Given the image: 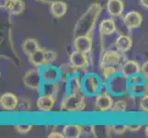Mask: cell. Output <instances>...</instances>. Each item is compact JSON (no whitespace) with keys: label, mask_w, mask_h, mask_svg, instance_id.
Listing matches in <instances>:
<instances>
[{"label":"cell","mask_w":148,"mask_h":138,"mask_svg":"<svg viewBox=\"0 0 148 138\" xmlns=\"http://www.w3.org/2000/svg\"><path fill=\"white\" fill-rule=\"evenodd\" d=\"M101 5L94 2L76 20L74 28V37L79 35H91L98 22V19L102 13Z\"/></svg>","instance_id":"cell-1"},{"label":"cell","mask_w":148,"mask_h":138,"mask_svg":"<svg viewBox=\"0 0 148 138\" xmlns=\"http://www.w3.org/2000/svg\"><path fill=\"white\" fill-rule=\"evenodd\" d=\"M86 96L84 93L64 94L60 102V110L70 113L83 111L86 108Z\"/></svg>","instance_id":"cell-2"},{"label":"cell","mask_w":148,"mask_h":138,"mask_svg":"<svg viewBox=\"0 0 148 138\" xmlns=\"http://www.w3.org/2000/svg\"><path fill=\"white\" fill-rule=\"evenodd\" d=\"M83 93L88 98H95L99 93L105 89L104 81L101 76L96 73H86L82 76Z\"/></svg>","instance_id":"cell-3"},{"label":"cell","mask_w":148,"mask_h":138,"mask_svg":"<svg viewBox=\"0 0 148 138\" xmlns=\"http://www.w3.org/2000/svg\"><path fill=\"white\" fill-rule=\"evenodd\" d=\"M104 85L105 89L115 98H121L128 94V78H125L120 71L106 81Z\"/></svg>","instance_id":"cell-4"},{"label":"cell","mask_w":148,"mask_h":138,"mask_svg":"<svg viewBox=\"0 0 148 138\" xmlns=\"http://www.w3.org/2000/svg\"><path fill=\"white\" fill-rule=\"evenodd\" d=\"M128 60L126 57L125 54H121L116 49H107L105 52L99 56V69L107 65H112L120 67L123 65L126 61Z\"/></svg>","instance_id":"cell-5"},{"label":"cell","mask_w":148,"mask_h":138,"mask_svg":"<svg viewBox=\"0 0 148 138\" xmlns=\"http://www.w3.org/2000/svg\"><path fill=\"white\" fill-rule=\"evenodd\" d=\"M22 82L26 88L38 91L40 93V89L43 85L42 74H40V68L35 67L33 66L32 68H29L24 73V76L22 78Z\"/></svg>","instance_id":"cell-6"},{"label":"cell","mask_w":148,"mask_h":138,"mask_svg":"<svg viewBox=\"0 0 148 138\" xmlns=\"http://www.w3.org/2000/svg\"><path fill=\"white\" fill-rule=\"evenodd\" d=\"M90 59L88 54H85L82 52H79V51L74 50L72 53L69 54V59H68V63L74 66L75 68L78 69L80 71L81 76H84L86 73V69L88 68L89 64H90Z\"/></svg>","instance_id":"cell-7"},{"label":"cell","mask_w":148,"mask_h":138,"mask_svg":"<svg viewBox=\"0 0 148 138\" xmlns=\"http://www.w3.org/2000/svg\"><path fill=\"white\" fill-rule=\"evenodd\" d=\"M94 103L97 111L100 112V113H106V112L110 111L112 106H113V96L106 89L102 90L100 93L95 97Z\"/></svg>","instance_id":"cell-8"},{"label":"cell","mask_w":148,"mask_h":138,"mask_svg":"<svg viewBox=\"0 0 148 138\" xmlns=\"http://www.w3.org/2000/svg\"><path fill=\"white\" fill-rule=\"evenodd\" d=\"M40 74L43 84H55L61 81L60 67L53 65H47L40 67Z\"/></svg>","instance_id":"cell-9"},{"label":"cell","mask_w":148,"mask_h":138,"mask_svg":"<svg viewBox=\"0 0 148 138\" xmlns=\"http://www.w3.org/2000/svg\"><path fill=\"white\" fill-rule=\"evenodd\" d=\"M74 50L85 54H90L93 47V40L91 35H79L74 40Z\"/></svg>","instance_id":"cell-10"},{"label":"cell","mask_w":148,"mask_h":138,"mask_svg":"<svg viewBox=\"0 0 148 138\" xmlns=\"http://www.w3.org/2000/svg\"><path fill=\"white\" fill-rule=\"evenodd\" d=\"M83 93L82 89V76H71L64 82V94Z\"/></svg>","instance_id":"cell-11"},{"label":"cell","mask_w":148,"mask_h":138,"mask_svg":"<svg viewBox=\"0 0 148 138\" xmlns=\"http://www.w3.org/2000/svg\"><path fill=\"white\" fill-rule=\"evenodd\" d=\"M144 19H143L142 14L135 10H132L125 14L123 17V24L127 30H132L138 29L142 26Z\"/></svg>","instance_id":"cell-12"},{"label":"cell","mask_w":148,"mask_h":138,"mask_svg":"<svg viewBox=\"0 0 148 138\" xmlns=\"http://www.w3.org/2000/svg\"><path fill=\"white\" fill-rule=\"evenodd\" d=\"M57 97L51 94H40L36 101L37 109L42 112H49L52 111L56 104Z\"/></svg>","instance_id":"cell-13"},{"label":"cell","mask_w":148,"mask_h":138,"mask_svg":"<svg viewBox=\"0 0 148 138\" xmlns=\"http://www.w3.org/2000/svg\"><path fill=\"white\" fill-rule=\"evenodd\" d=\"M19 99L12 92H6L0 97V107L3 111H14L18 109Z\"/></svg>","instance_id":"cell-14"},{"label":"cell","mask_w":148,"mask_h":138,"mask_svg":"<svg viewBox=\"0 0 148 138\" xmlns=\"http://www.w3.org/2000/svg\"><path fill=\"white\" fill-rule=\"evenodd\" d=\"M99 33L100 36H110L115 33H118L117 24L113 18L104 19L99 22Z\"/></svg>","instance_id":"cell-15"},{"label":"cell","mask_w":148,"mask_h":138,"mask_svg":"<svg viewBox=\"0 0 148 138\" xmlns=\"http://www.w3.org/2000/svg\"><path fill=\"white\" fill-rule=\"evenodd\" d=\"M123 0H108L106 3L107 12L111 18H120L122 16L124 11Z\"/></svg>","instance_id":"cell-16"},{"label":"cell","mask_w":148,"mask_h":138,"mask_svg":"<svg viewBox=\"0 0 148 138\" xmlns=\"http://www.w3.org/2000/svg\"><path fill=\"white\" fill-rule=\"evenodd\" d=\"M29 57V63L32 64V66L35 67H42L44 65H47V50L40 48L36 52L30 54Z\"/></svg>","instance_id":"cell-17"},{"label":"cell","mask_w":148,"mask_h":138,"mask_svg":"<svg viewBox=\"0 0 148 138\" xmlns=\"http://www.w3.org/2000/svg\"><path fill=\"white\" fill-rule=\"evenodd\" d=\"M142 66L135 60H127L126 62L120 67V72L123 75L125 78H129L135 74L141 73Z\"/></svg>","instance_id":"cell-18"},{"label":"cell","mask_w":148,"mask_h":138,"mask_svg":"<svg viewBox=\"0 0 148 138\" xmlns=\"http://www.w3.org/2000/svg\"><path fill=\"white\" fill-rule=\"evenodd\" d=\"M50 13L54 19L63 18L67 12L68 6L65 2L62 0H55L50 4Z\"/></svg>","instance_id":"cell-19"},{"label":"cell","mask_w":148,"mask_h":138,"mask_svg":"<svg viewBox=\"0 0 148 138\" xmlns=\"http://www.w3.org/2000/svg\"><path fill=\"white\" fill-rule=\"evenodd\" d=\"M132 47V39L127 34H119L115 43V49L121 54H126Z\"/></svg>","instance_id":"cell-20"},{"label":"cell","mask_w":148,"mask_h":138,"mask_svg":"<svg viewBox=\"0 0 148 138\" xmlns=\"http://www.w3.org/2000/svg\"><path fill=\"white\" fill-rule=\"evenodd\" d=\"M62 132L65 138H79L84 135V126L75 124H65Z\"/></svg>","instance_id":"cell-21"},{"label":"cell","mask_w":148,"mask_h":138,"mask_svg":"<svg viewBox=\"0 0 148 138\" xmlns=\"http://www.w3.org/2000/svg\"><path fill=\"white\" fill-rule=\"evenodd\" d=\"M40 48V44L38 43V41L36 39H33V38L25 39L21 43L22 52L28 56H29L30 54L35 53Z\"/></svg>","instance_id":"cell-22"},{"label":"cell","mask_w":148,"mask_h":138,"mask_svg":"<svg viewBox=\"0 0 148 138\" xmlns=\"http://www.w3.org/2000/svg\"><path fill=\"white\" fill-rule=\"evenodd\" d=\"M148 93V82L141 85H128V95L134 98H141Z\"/></svg>","instance_id":"cell-23"},{"label":"cell","mask_w":148,"mask_h":138,"mask_svg":"<svg viewBox=\"0 0 148 138\" xmlns=\"http://www.w3.org/2000/svg\"><path fill=\"white\" fill-rule=\"evenodd\" d=\"M25 8L26 5L23 0H12L7 10L10 16H19L25 11Z\"/></svg>","instance_id":"cell-24"},{"label":"cell","mask_w":148,"mask_h":138,"mask_svg":"<svg viewBox=\"0 0 148 138\" xmlns=\"http://www.w3.org/2000/svg\"><path fill=\"white\" fill-rule=\"evenodd\" d=\"M128 109V102L124 99H118L114 100V103L110 110L111 113H122Z\"/></svg>","instance_id":"cell-25"},{"label":"cell","mask_w":148,"mask_h":138,"mask_svg":"<svg viewBox=\"0 0 148 138\" xmlns=\"http://www.w3.org/2000/svg\"><path fill=\"white\" fill-rule=\"evenodd\" d=\"M101 71V78L103 79L104 83L106 81H108L110 78H111L115 74L119 72V68L116 67V66H112V65H107L102 67L100 69Z\"/></svg>","instance_id":"cell-26"},{"label":"cell","mask_w":148,"mask_h":138,"mask_svg":"<svg viewBox=\"0 0 148 138\" xmlns=\"http://www.w3.org/2000/svg\"><path fill=\"white\" fill-rule=\"evenodd\" d=\"M32 102L30 101V100H29L26 97H21V98L19 99L17 111L27 112L32 110Z\"/></svg>","instance_id":"cell-27"},{"label":"cell","mask_w":148,"mask_h":138,"mask_svg":"<svg viewBox=\"0 0 148 138\" xmlns=\"http://www.w3.org/2000/svg\"><path fill=\"white\" fill-rule=\"evenodd\" d=\"M147 82H148V81H147L146 78L142 73L135 74V75L132 76L131 78H128V85L129 86L141 85V84H145V83H147Z\"/></svg>","instance_id":"cell-28"},{"label":"cell","mask_w":148,"mask_h":138,"mask_svg":"<svg viewBox=\"0 0 148 138\" xmlns=\"http://www.w3.org/2000/svg\"><path fill=\"white\" fill-rule=\"evenodd\" d=\"M32 124H16L14 125V129L18 134L19 135H26L32 130Z\"/></svg>","instance_id":"cell-29"},{"label":"cell","mask_w":148,"mask_h":138,"mask_svg":"<svg viewBox=\"0 0 148 138\" xmlns=\"http://www.w3.org/2000/svg\"><path fill=\"white\" fill-rule=\"evenodd\" d=\"M113 133L116 135H122L128 131L127 130V124H112Z\"/></svg>","instance_id":"cell-30"},{"label":"cell","mask_w":148,"mask_h":138,"mask_svg":"<svg viewBox=\"0 0 148 138\" xmlns=\"http://www.w3.org/2000/svg\"><path fill=\"white\" fill-rule=\"evenodd\" d=\"M139 109L143 112H148V93L140 98Z\"/></svg>","instance_id":"cell-31"},{"label":"cell","mask_w":148,"mask_h":138,"mask_svg":"<svg viewBox=\"0 0 148 138\" xmlns=\"http://www.w3.org/2000/svg\"><path fill=\"white\" fill-rule=\"evenodd\" d=\"M57 59V54L54 51L47 50V63L48 65H53Z\"/></svg>","instance_id":"cell-32"},{"label":"cell","mask_w":148,"mask_h":138,"mask_svg":"<svg viewBox=\"0 0 148 138\" xmlns=\"http://www.w3.org/2000/svg\"><path fill=\"white\" fill-rule=\"evenodd\" d=\"M142 124H127V130L132 133H136L142 129Z\"/></svg>","instance_id":"cell-33"},{"label":"cell","mask_w":148,"mask_h":138,"mask_svg":"<svg viewBox=\"0 0 148 138\" xmlns=\"http://www.w3.org/2000/svg\"><path fill=\"white\" fill-rule=\"evenodd\" d=\"M48 138H64V135L63 132H57V131H52L48 135Z\"/></svg>","instance_id":"cell-34"},{"label":"cell","mask_w":148,"mask_h":138,"mask_svg":"<svg viewBox=\"0 0 148 138\" xmlns=\"http://www.w3.org/2000/svg\"><path fill=\"white\" fill-rule=\"evenodd\" d=\"M141 73L145 76L147 81H148V61H146V62H145L142 65Z\"/></svg>","instance_id":"cell-35"},{"label":"cell","mask_w":148,"mask_h":138,"mask_svg":"<svg viewBox=\"0 0 148 138\" xmlns=\"http://www.w3.org/2000/svg\"><path fill=\"white\" fill-rule=\"evenodd\" d=\"M12 0H0V8L1 9H8Z\"/></svg>","instance_id":"cell-36"},{"label":"cell","mask_w":148,"mask_h":138,"mask_svg":"<svg viewBox=\"0 0 148 138\" xmlns=\"http://www.w3.org/2000/svg\"><path fill=\"white\" fill-rule=\"evenodd\" d=\"M140 5L142 6V8L148 10V0H140Z\"/></svg>","instance_id":"cell-37"},{"label":"cell","mask_w":148,"mask_h":138,"mask_svg":"<svg viewBox=\"0 0 148 138\" xmlns=\"http://www.w3.org/2000/svg\"><path fill=\"white\" fill-rule=\"evenodd\" d=\"M145 136L148 137V125L145 127Z\"/></svg>","instance_id":"cell-38"}]
</instances>
